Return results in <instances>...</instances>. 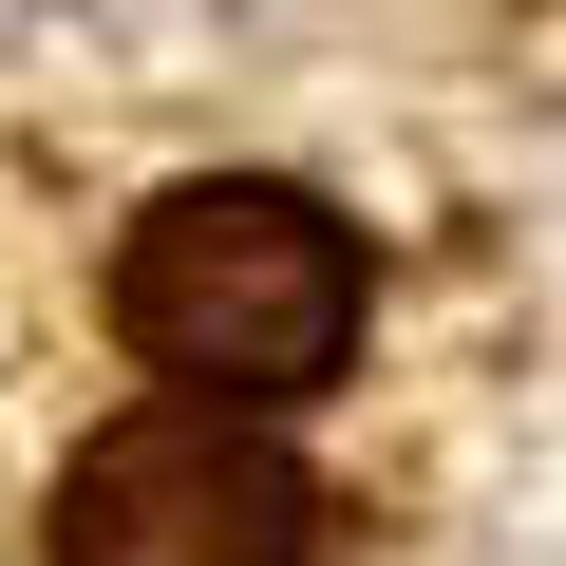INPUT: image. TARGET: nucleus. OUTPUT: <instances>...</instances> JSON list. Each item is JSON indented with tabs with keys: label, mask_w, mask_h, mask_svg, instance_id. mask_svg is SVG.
<instances>
[{
	"label": "nucleus",
	"mask_w": 566,
	"mask_h": 566,
	"mask_svg": "<svg viewBox=\"0 0 566 566\" xmlns=\"http://www.w3.org/2000/svg\"><path fill=\"white\" fill-rule=\"evenodd\" d=\"M114 322L189 397H245V416L322 397L340 340H359V227L322 189H283V170H208V189H170L114 245Z\"/></svg>",
	"instance_id": "1"
},
{
	"label": "nucleus",
	"mask_w": 566,
	"mask_h": 566,
	"mask_svg": "<svg viewBox=\"0 0 566 566\" xmlns=\"http://www.w3.org/2000/svg\"><path fill=\"white\" fill-rule=\"evenodd\" d=\"M57 566H322V472L245 397H151L57 472Z\"/></svg>",
	"instance_id": "2"
}]
</instances>
